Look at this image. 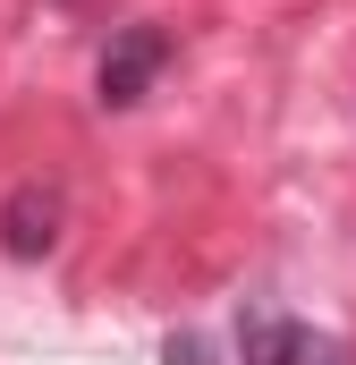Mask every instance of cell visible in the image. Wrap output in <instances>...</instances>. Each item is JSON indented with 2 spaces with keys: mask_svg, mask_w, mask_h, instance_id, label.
Masks as SVG:
<instances>
[{
  "mask_svg": "<svg viewBox=\"0 0 356 365\" xmlns=\"http://www.w3.org/2000/svg\"><path fill=\"white\" fill-rule=\"evenodd\" d=\"M178 60L170 26H119L110 34V51H102V68H93V93L110 102V110H127V102H145L153 93V77Z\"/></svg>",
  "mask_w": 356,
  "mask_h": 365,
  "instance_id": "7a4b0ae2",
  "label": "cell"
},
{
  "mask_svg": "<svg viewBox=\"0 0 356 365\" xmlns=\"http://www.w3.org/2000/svg\"><path fill=\"white\" fill-rule=\"evenodd\" d=\"M60 221H68V204H60V187H43V179H26V187L0 195V247L17 264H43L60 247Z\"/></svg>",
  "mask_w": 356,
  "mask_h": 365,
  "instance_id": "3957f363",
  "label": "cell"
},
{
  "mask_svg": "<svg viewBox=\"0 0 356 365\" xmlns=\"http://www.w3.org/2000/svg\"><path fill=\"white\" fill-rule=\"evenodd\" d=\"M238 357H246V365H356V340L255 306V314H238Z\"/></svg>",
  "mask_w": 356,
  "mask_h": 365,
  "instance_id": "6da1fadb",
  "label": "cell"
},
{
  "mask_svg": "<svg viewBox=\"0 0 356 365\" xmlns=\"http://www.w3.org/2000/svg\"><path fill=\"white\" fill-rule=\"evenodd\" d=\"M170 365H212V349L204 340H170Z\"/></svg>",
  "mask_w": 356,
  "mask_h": 365,
  "instance_id": "277c9868",
  "label": "cell"
}]
</instances>
